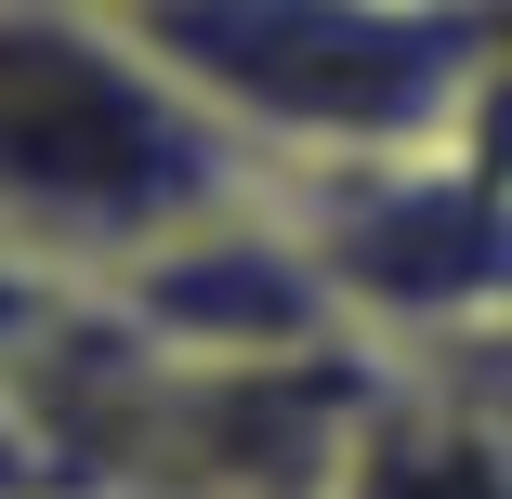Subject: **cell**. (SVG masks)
<instances>
[{"label":"cell","instance_id":"cell-1","mask_svg":"<svg viewBox=\"0 0 512 499\" xmlns=\"http://www.w3.org/2000/svg\"><path fill=\"white\" fill-rule=\"evenodd\" d=\"M276 197L237 119L197 92L119 0H14L0 14V211L14 276L119 289L171 237Z\"/></svg>","mask_w":512,"mask_h":499},{"label":"cell","instance_id":"cell-2","mask_svg":"<svg viewBox=\"0 0 512 499\" xmlns=\"http://www.w3.org/2000/svg\"><path fill=\"white\" fill-rule=\"evenodd\" d=\"M132 27L237 119L276 184L460 145L512 53L499 0H132Z\"/></svg>","mask_w":512,"mask_h":499},{"label":"cell","instance_id":"cell-3","mask_svg":"<svg viewBox=\"0 0 512 499\" xmlns=\"http://www.w3.org/2000/svg\"><path fill=\"white\" fill-rule=\"evenodd\" d=\"M316 237L355 342L381 355H460L512 316V171L473 145L434 158H368V171H302L276 184Z\"/></svg>","mask_w":512,"mask_h":499},{"label":"cell","instance_id":"cell-4","mask_svg":"<svg viewBox=\"0 0 512 499\" xmlns=\"http://www.w3.org/2000/svg\"><path fill=\"white\" fill-rule=\"evenodd\" d=\"M119 14H132V0H119Z\"/></svg>","mask_w":512,"mask_h":499}]
</instances>
